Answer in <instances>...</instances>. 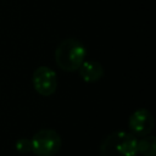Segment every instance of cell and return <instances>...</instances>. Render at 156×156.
Here are the masks:
<instances>
[{"instance_id": "cell-1", "label": "cell", "mask_w": 156, "mask_h": 156, "mask_svg": "<svg viewBox=\"0 0 156 156\" xmlns=\"http://www.w3.org/2000/svg\"><path fill=\"white\" fill-rule=\"evenodd\" d=\"M100 156H138V139L124 130L110 133L100 144Z\"/></svg>"}, {"instance_id": "cell-2", "label": "cell", "mask_w": 156, "mask_h": 156, "mask_svg": "<svg viewBox=\"0 0 156 156\" xmlns=\"http://www.w3.org/2000/svg\"><path fill=\"white\" fill-rule=\"evenodd\" d=\"M87 56V49L83 43L74 38L62 40L55 50V61L65 72H74L79 68Z\"/></svg>"}, {"instance_id": "cell-3", "label": "cell", "mask_w": 156, "mask_h": 156, "mask_svg": "<svg viewBox=\"0 0 156 156\" xmlns=\"http://www.w3.org/2000/svg\"><path fill=\"white\" fill-rule=\"evenodd\" d=\"M32 152L37 156H55L61 149V136L54 129H41L38 130L33 138Z\"/></svg>"}, {"instance_id": "cell-4", "label": "cell", "mask_w": 156, "mask_h": 156, "mask_svg": "<svg viewBox=\"0 0 156 156\" xmlns=\"http://www.w3.org/2000/svg\"><path fill=\"white\" fill-rule=\"evenodd\" d=\"M32 82L35 91L43 96H50L56 91L57 77L54 69L48 66L38 67L32 76Z\"/></svg>"}, {"instance_id": "cell-5", "label": "cell", "mask_w": 156, "mask_h": 156, "mask_svg": "<svg viewBox=\"0 0 156 156\" xmlns=\"http://www.w3.org/2000/svg\"><path fill=\"white\" fill-rule=\"evenodd\" d=\"M128 124L132 134H134L135 136H144L154 129L155 121L149 110L138 108L130 115Z\"/></svg>"}, {"instance_id": "cell-6", "label": "cell", "mask_w": 156, "mask_h": 156, "mask_svg": "<svg viewBox=\"0 0 156 156\" xmlns=\"http://www.w3.org/2000/svg\"><path fill=\"white\" fill-rule=\"evenodd\" d=\"M80 78L85 83H96L104 76V68L101 63L96 61H83V63L77 69Z\"/></svg>"}, {"instance_id": "cell-7", "label": "cell", "mask_w": 156, "mask_h": 156, "mask_svg": "<svg viewBox=\"0 0 156 156\" xmlns=\"http://www.w3.org/2000/svg\"><path fill=\"white\" fill-rule=\"evenodd\" d=\"M138 154L143 156H155L156 155V138L154 135H144L138 140Z\"/></svg>"}, {"instance_id": "cell-8", "label": "cell", "mask_w": 156, "mask_h": 156, "mask_svg": "<svg viewBox=\"0 0 156 156\" xmlns=\"http://www.w3.org/2000/svg\"><path fill=\"white\" fill-rule=\"evenodd\" d=\"M15 149L16 151L21 152V154H27L29 151H32V143L30 139L27 138H21L18 140H16L15 143Z\"/></svg>"}]
</instances>
